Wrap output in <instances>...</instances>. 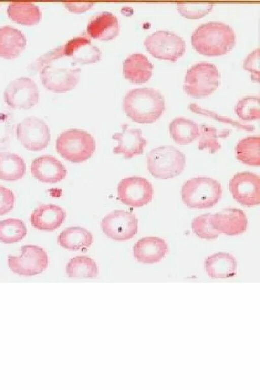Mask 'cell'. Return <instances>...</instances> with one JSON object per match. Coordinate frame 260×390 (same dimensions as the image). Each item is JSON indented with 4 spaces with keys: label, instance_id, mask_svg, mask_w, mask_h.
I'll list each match as a JSON object with an SVG mask.
<instances>
[{
    "label": "cell",
    "instance_id": "obj_13",
    "mask_svg": "<svg viewBox=\"0 0 260 390\" xmlns=\"http://www.w3.org/2000/svg\"><path fill=\"white\" fill-rule=\"evenodd\" d=\"M233 198L240 204L247 207L260 202V178L253 173L243 172L235 174L229 183Z\"/></svg>",
    "mask_w": 260,
    "mask_h": 390
},
{
    "label": "cell",
    "instance_id": "obj_38",
    "mask_svg": "<svg viewBox=\"0 0 260 390\" xmlns=\"http://www.w3.org/2000/svg\"><path fill=\"white\" fill-rule=\"evenodd\" d=\"M64 56L63 46H61L41 57L38 60V65L43 67Z\"/></svg>",
    "mask_w": 260,
    "mask_h": 390
},
{
    "label": "cell",
    "instance_id": "obj_29",
    "mask_svg": "<svg viewBox=\"0 0 260 390\" xmlns=\"http://www.w3.org/2000/svg\"><path fill=\"white\" fill-rule=\"evenodd\" d=\"M66 272L71 278H94L98 275L99 268L92 258L86 256H78L68 262Z\"/></svg>",
    "mask_w": 260,
    "mask_h": 390
},
{
    "label": "cell",
    "instance_id": "obj_18",
    "mask_svg": "<svg viewBox=\"0 0 260 390\" xmlns=\"http://www.w3.org/2000/svg\"><path fill=\"white\" fill-rule=\"evenodd\" d=\"M168 251V245L162 238L147 237L138 240L133 247V255L139 262L154 264L163 259Z\"/></svg>",
    "mask_w": 260,
    "mask_h": 390
},
{
    "label": "cell",
    "instance_id": "obj_5",
    "mask_svg": "<svg viewBox=\"0 0 260 390\" xmlns=\"http://www.w3.org/2000/svg\"><path fill=\"white\" fill-rule=\"evenodd\" d=\"M147 167L154 177L172 178L180 175L186 165L185 155L173 146H161L150 151L146 155Z\"/></svg>",
    "mask_w": 260,
    "mask_h": 390
},
{
    "label": "cell",
    "instance_id": "obj_33",
    "mask_svg": "<svg viewBox=\"0 0 260 390\" xmlns=\"http://www.w3.org/2000/svg\"><path fill=\"white\" fill-rule=\"evenodd\" d=\"M259 98L249 95L241 99L235 107L237 116L243 120L258 119L260 117Z\"/></svg>",
    "mask_w": 260,
    "mask_h": 390
},
{
    "label": "cell",
    "instance_id": "obj_7",
    "mask_svg": "<svg viewBox=\"0 0 260 390\" xmlns=\"http://www.w3.org/2000/svg\"><path fill=\"white\" fill-rule=\"evenodd\" d=\"M144 45L154 57L171 61H176L186 49V43L182 38L166 30H158L148 36Z\"/></svg>",
    "mask_w": 260,
    "mask_h": 390
},
{
    "label": "cell",
    "instance_id": "obj_1",
    "mask_svg": "<svg viewBox=\"0 0 260 390\" xmlns=\"http://www.w3.org/2000/svg\"><path fill=\"white\" fill-rule=\"evenodd\" d=\"M123 109L126 115L134 122L152 123L162 114L165 109V100L161 93L154 88H135L126 93Z\"/></svg>",
    "mask_w": 260,
    "mask_h": 390
},
{
    "label": "cell",
    "instance_id": "obj_12",
    "mask_svg": "<svg viewBox=\"0 0 260 390\" xmlns=\"http://www.w3.org/2000/svg\"><path fill=\"white\" fill-rule=\"evenodd\" d=\"M118 197L123 204L139 207L150 202L154 196L151 183L145 178L138 176L122 179L117 187Z\"/></svg>",
    "mask_w": 260,
    "mask_h": 390
},
{
    "label": "cell",
    "instance_id": "obj_9",
    "mask_svg": "<svg viewBox=\"0 0 260 390\" xmlns=\"http://www.w3.org/2000/svg\"><path fill=\"white\" fill-rule=\"evenodd\" d=\"M16 134L24 148L34 151L47 147L51 138L48 126L42 119L35 116L22 120L17 126Z\"/></svg>",
    "mask_w": 260,
    "mask_h": 390
},
{
    "label": "cell",
    "instance_id": "obj_16",
    "mask_svg": "<svg viewBox=\"0 0 260 390\" xmlns=\"http://www.w3.org/2000/svg\"><path fill=\"white\" fill-rule=\"evenodd\" d=\"M210 222L219 234L231 236L243 233L248 225L244 212L236 208L225 209L216 214H211Z\"/></svg>",
    "mask_w": 260,
    "mask_h": 390
},
{
    "label": "cell",
    "instance_id": "obj_10",
    "mask_svg": "<svg viewBox=\"0 0 260 390\" xmlns=\"http://www.w3.org/2000/svg\"><path fill=\"white\" fill-rule=\"evenodd\" d=\"M39 98L37 85L31 78L26 77L11 81L4 92L5 103L16 109H29L38 103Z\"/></svg>",
    "mask_w": 260,
    "mask_h": 390
},
{
    "label": "cell",
    "instance_id": "obj_28",
    "mask_svg": "<svg viewBox=\"0 0 260 390\" xmlns=\"http://www.w3.org/2000/svg\"><path fill=\"white\" fill-rule=\"evenodd\" d=\"M26 165L18 155L11 152H0V179L14 181L25 174Z\"/></svg>",
    "mask_w": 260,
    "mask_h": 390
},
{
    "label": "cell",
    "instance_id": "obj_8",
    "mask_svg": "<svg viewBox=\"0 0 260 390\" xmlns=\"http://www.w3.org/2000/svg\"><path fill=\"white\" fill-rule=\"evenodd\" d=\"M8 264L14 273L23 276H32L42 273L49 264L45 250L35 245H25L21 247V254L15 256L9 255Z\"/></svg>",
    "mask_w": 260,
    "mask_h": 390
},
{
    "label": "cell",
    "instance_id": "obj_27",
    "mask_svg": "<svg viewBox=\"0 0 260 390\" xmlns=\"http://www.w3.org/2000/svg\"><path fill=\"white\" fill-rule=\"evenodd\" d=\"M169 133L175 142L184 145L194 141L200 136L198 125L193 121L184 118L177 117L170 123Z\"/></svg>",
    "mask_w": 260,
    "mask_h": 390
},
{
    "label": "cell",
    "instance_id": "obj_35",
    "mask_svg": "<svg viewBox=\"0 0 260 390\" xmlns=\"http://www.w3.org/2000/svg\"><path fill=\"white\" fill-rule=\"evenodd\" d=\"M177 9L184 17L188 19H199L207 14L212 9L211 3L179 2Z\"/></svg>",
    "mask_w": 260,
    "mask_h": 390
},
{
    "label": "cell",
    "instance_id": "obj_19",
    "mask_svg": "<svg viewBox=\"0 0 260 390\" xmlns=\"http://www.w3.org/2000/svg\"><path fill=\"white\" fill-rule=\"evenodd\" d=\"M66 217L64 210L54 204H43L38 207L30 216V222L35 228L43 231H54L61 226Z\"/></svg>",
    "mask_w": 260,
    "mask_h": 390
},
{
    "label": "cell",
    "instance_id": "obj_32",
    "mask_svg": "<svg viewBox=\"0 0 260 390\" xmlns=\"http://www.w3.org/2000/svg\"><path fill=\"white\" fill-rule=\"evenodd\" d=\"M199 131L200 137L198 148L200 150L207 149L211 153H215L220 149L219 138L226 137L229 134L226 130L218 131L215 127L205 125H201Z\"/></svg>",
    "mask_w": 260,
    "mask_h": 390
},
{
    "label": "cell",
    "instance_id": "obj_4",
    "mask_svg": "<svg viewBox=\"0 0 260 390\" xmlns=\"http://www.w3.org/2000/svg\"><path fill=\"white\" fill-rule=\"evenodd\" d=\"M57 152L65 160L81 162L89 159L96 149L95 141L87 132L69 129L61 133L55 142Z\"/></svg>",
    "mask_w": 260,
    "mask_h": 390
},
{
    "label": "cell",
    "instance_id": "obj_25",
    "mask_svg": "<svg viewBox=\"0 0 260 390\" xmlns=\"http://www.w3.org/2000/svg\"><path fill=\"white\" fill-rule=\"evenodd\" d=\"M93 242L92 233L85 228L72 226L66 228L58 235V243L62 248L73 251L89 248Z\"/></svg>",
    "mask_w": 260,
    "mask_h": 390
},
{
    "label": "cell",
    "instance_id": "obj_11",
    "mask_svg": "<svg viewBox=\"0 0 260 390\" xmlns=\"http://www.w3.org/2000/svg\"><path fill=\"white\" fill-rule=\"evenodd\" d=\"M101 228L108 237L118 241L128 240L138 231V220L135 214L122 210H114L101 220Z\"/></svg>",
    "mask_w": 260,
    "mask_h": 390
},
{
    "label": "cell",
    "instance_id": "obj_14",
    "mask_svg": "<svg viewBox=\"0 0 260 390\" xmlns=\"http://www.w3.org/2000/svg\"><path fill=\"white\" fill-rule=\"evenodd\" d=\"M81 70L75 67H58L48 64L40 73L43 85L54 92L62 93L73 89L78 83Z\"/></svg>",
    "mask_w": 260,
    "mask_h": 390
},
{
    "label": "cell",
    "instance_id": "obj_2",
    "mask_svg": "<svg viewBox=\"0 0 260 390\" xmlns=\"http://www.w3.org/2000/svg\"><path fill=\"white\" fill-rule=\"evenodd\" d=\"M236 41L234 31L228 25L209 22L199 26L191 36L192 44L197 51L208 56L228 53Z\"/></svg>",
    "mask_w": 260,
    "mask_h": 390
},
{
    "label": "cell",
    "instance_id": "obj_15",
    "mask_svg": "<svg viewBox=\"0 0 260 390\" xmlns=\"http://www.w3.org/2000/svg\"><path fill=\"white\" fill-rule=\"evenodd\" d=\"M112 138L118 143L114 148L113 153L122 154L125 159L142 154L147 142L140 129L130 128L127 124L122 125V131L114 134Z\"/></svg>",
    "mask_w": 260,
    "mask_h": 390
},
{
    "label": "cell",
    "instance_id": "obj_23",
    "mask_svg": "<svg viewBox=\"0 0 260 390\" xmlns=\"http://www.w3.org/2000/svg\"><path fill=\"white\" fill-rule=\"evenodd\" d=\"M153 64L145 55L134 53L129 56L123 63L125 78L134 83H143L152 75Z\"/></svg>",
    "mask_w": 260,
    "mask_h": 390
},
{
    "label": "cell",
    "instance_id": "obj_20",
    "mask_svg": "<svg viewBox=\"0 0 260 390\" xmlns=\"http://www.w3.org/2000/svg\"><path fill=\"white\" fill-rule=\"evenodd\" d=\"M64 56L70 57L81 63H92L100 59L99 48L85 37H77L68 41L63 46Z\"/></svg>",
    "mask_w": 260,
    "mask_h": 390
},
{
    "label": "cell",
    "instance_id": "obj_21",
    "mask_svg": "<svg viewBox=\"0 0 260 390\" xmlns=\"http://www.w3.org/2000/svg\"><path fill=\"white\" fill-rule=\"evenodd\" d=\"M26 44L25 35L18 29L10 26L0 27V57L15 58L21 54Z\"/></svg>",
    "mask_w": 260,
    "mask_h": 390
},
{
    "label": "cell",
    "instance_id": "obj_31",
    "mask_svg": "<svg viewBox=\"0 0 260 390\" xmlns=\"http://www.w3.org/2000/svg\"><path fill=\"white\" fill-rule=\"evenodd\" d=\"M27 229L20 219L10 218L0 221V241L13 243L22 240L27 235Z\"/></svg>",
    "mask_w": 260,
    "mask_h": 390
},
{
    "label": "cell",
    "instance_id": "obj_39",
    "mask_svg": "<svg viewBox=\"0 0 260 390\" xmlns=\"http://www.w3.org/2000/svg\"><path fill=\"white\" fill-rule=\"evenodd\" d=\"M64 4L69 10L74 13H82L93 6L92 3H65Z\"/></svg>",
    "mask_w": 260,
    "mask_h": 390
},
{
    "label": "cell",
    "instance_id": "obj_26",
    "mask_svg": "<svg viewBox=\"0 0 260 390\" xmlns=\"http://www.w3.org/2000/svg\"><path fill=\"white\" fill-rule=\"evenodd\" d=\"M7 13L13 21L24 25H35L41 18L40 8L31 2H11L7 9Z\"/></svg>",
    "mask_w": 260,
    "mask_h": 390
},
{
    "label": "cell",
    "instance_id": "obj_22",
    "mask_svg": "<svg viewBox=\"0 0 260 390\" xmlns=\"http://www.w3.org/2000/svg\"><path fill=\"white\" fill-rule=\"evenodd\" d=\"M119 31L117 17L108 12H102L88 23L87 32L94 39L108 41L114 38Z\"/></svg>",
    "mask_w": 260,
    "mask_h": 390
},
{
    "label": "cell",
    "instance_id": "obj_6",
    "mask_svg": "<svg viewBox=\"0 0 260 390\" xmlns=\"http://www.w3.org/2000/svg\"><path fill=\"white\" fill-rule=\"evenodd\" d=\"M219 83V73L217 67L212 63L200 62L187 70L183 88L188 95L199 98L211 94Z\"/></svg>",
    "mask_w": 260,
    "mask_h": 390
},
{
    "label": "cell",
    "instance_id": "obj_30",
    "mask_svg": "<svg viewBox=\"0 0 260 390\" xmlns=\"http://www.w3.org/2000/svg\"><path fill=\"white\" fill-rule=\"evenodd\" d=\"M259 146L258 136L248 137L240 140L235 148L237 159L246 165L259 166Z\"/></svg>",
    "mask_w": 260,
    "mask_h": 390
},
{
    "label": "cell",
    "instance_id": "obj_24",
    "mask_svg": "<svg viewBox=\"0 0 260 390\" xmlns=\"http://www.w3.org/2000/svg\"><path fill=\"white\" fill-rule=\"evenodd\" d=\"M237 262L233 255L226 252H218L207 257L204 268L207 274L213 278L233 277L237 270Z\"/></svg>",
    "mask_w": 260,
    "mask_h": 390
},
{
    "label": "cell",
    "instance_id": "obj_34",
    "mask_svg": "<svg viewBox=\"0 0 260 390\" xmlns=\"http://www.w3.org/2000/svg\"><path fill=\"white\" fill-rule=\"evenodd\" d=\"M211 214H204L196 217L192 222V229L196 235L201 239L213 240L219 233L211 225Z\"/></svg>",
    "mask_w": 260,
    "mask_h": 390
},
{
    "label": "cell",
    "instance_id": "obj_36",
    "mask_svg": "<svg viewBox=\"0 0 260 390\" xmlns=\"http://www.w3.org/2000/svg\"><path fill=\"white\" fill-rule=\"evenodd\" d=\"M15 197L10 189L0 185V216L11 211L15 205Z\"/></svg>",
    "mask_w": 260,
    "mask_h": 390
},
{
    "label": "cell",
    "instance_id": "obj_37",
    "mask_svg": "<svg viewBox=\"0 0 260 390\" xmlns=\"http://www.w3.org/2000/svg\"><path fill=\"white\" fill-rule=\"evenodd\" d=\"M259 49H257L248 55L245 59L243 64L244 68L251 72V79L256 81H259Z\"/></svg>",
    "mask_w": 260,
    "mask_h": 390
},
{
    "label": "cell",
    "instance_id": "obj_17",
    "mask_svg": "<svg viewBox=\"0 0 260 390\" xmlns=\"http://www.w3.org/2000/svg\"><path fill=\"white\" fill-rule=\"evenodd\" d=\"M32 176L45 183H56L62 180L67 175L64 165L51 155H43L35 158L30 165Z\"/></svg>",
    "mask_w": 260,
    "mask_h": 390
},
{
    "label": "cell",
    "instance_id": "obj_3",
    "mask_svg": "<svg viewBox=\"0 0 260 390\" xmlns=\"http://www.w3.org/2000/svg\"><path fill=\"white\" fill-rule=\"evenodd\" d=\"M220 183L208 177L199 176L186 181L181 189V197L185 205L193 209L211 208L220 200Z\"/></svg>",
    "mask_w": 260,
    "mask_h": 390
}]
</instances>
